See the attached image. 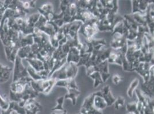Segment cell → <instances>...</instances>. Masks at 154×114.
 I'll return each instance as SVG.
<instances>
[{"instance_id":"1","label":"cell","mask_w":154,"mask_h":114,"mask_svg":"<svg viewBox=\"0 0 154 114\" xmlns=\"http://www.w3.org/2000/svg\"><path fill=\"white\" fill-rule=\"evenodd\" d=\"M97 21V19H94L83 24L78 31V34H82L87 40L94 38V36L98 32Z\"/></svg>"},{"instance_id":"2","label":"cell","mask_w":154,"mask_h":114,"mask_svg":"<svg viewBox=\"0 0 154 114\" xmlns=\"http://www.w3.org/2000/svg\"><path fill=\"white\" fill-rule=\"evenodd\" d=\"M14 63V64L13 70L12 82H17L23 78L29 76L26 67L22 63V59H21L19 57L17 56Z\"/></svg>"},{"instance_id":"3","label":"cell","mask_w":154,"mask_h":114,"mask_svg":"<svg viewBox=\"0 0 154 114\" xmlns=\"http://www.w3.org/2000/svg\"><path fill=\"white\" fill-rule=\"evenodd\" d=\"M127 40L124 35L118 33L113 34V39L110 42V48L115 50H119L127 45Z\"/></svg>"},{"instance_id":"4","label":"cell","mask_w":154,"mask_h":114,"mask_svg":"<svg viewBox=\"0 0 154 114\" xmlns=\"http://www.w3.org/2000/svg\"><path fill=\"white\" fill-rule=\"evenodd\" d=\"M152 3L153 1H132V13L144 14L146 12L149 5Z\"/></svg>"},{"instance_id":"5","label":"cell","mask_w":154,"mask_h":114,"mask_svg":"<svg viewBox=\"0 0 154 114\" xmlns=\"http://www.w3.org/2000/svg\"><path fill=\"white\" fill-rule=\"evenodd\" d=\"M42 106L36 101L35 99H31L27 101L24 106L26 114H37L38 111L42 110Z\"/></svg>"},{"instance_id":"6","label":"cell","mask_w":154,"mask_h":114,"mask_svg":"<svg viewBox=\"0 0 154 114\" xmlns=\"http://www.w3.org/2000/svg\"><path fill=\"white\" fill-rule=\"evenodd\" d=\"M100 91L102 93L103 98L106 103L107 106H110L113 104L116 98L112 94L109 85L105 86Z\"/></svg>"},{"instance_id":"7","label":"cell","mask_w":154,"mask_h":114,"mask_svg":"<svg viewBox=\"0 0 154 114\" xmlns=\"http://www.w3.org/2000/svg\"><path fill=\"white\" fill-rule=\"evenodd\" d=\"M79 59H80L79 50L75 47H71L66 57L67 63L71 62V63L77 64L79 61Z\"/></svg>"},{"instance_id":"8","label":"cell","mask_w":154,"mask_h":114,"mask_svg":"<svg viewBox=\"0 0 154 114\" xmlns=\"http://www.w3.org/2000/svg\"><path fill=\"white\" fill-rule=\"evenodd\" d=\"M124 54H122L120 50H115L112 49L108 62L109 64H117L118 65H122V57Z\"/></svg>"},{"instance_id":"9","label":"cell","mask_w":154,"mask_h":114,"mask_svg":"<svg viewBox=\"0 0 154 114\" xmlns=\"http://www.w3.org/2000/svg\"><path fill=\"white\" fill-rule=\"evenodd\" d=\"M55 86L60 87H64L66 89H74L78 90V87L75 81V79H66L57 81Z\"/></svg>"},{"instance_id":"10","label":"cell","mask_w":154,"mask_h":114,"mask_svg":"<svg viewBox=\"0 0 154 114\" xmlns=\"http://www.w3.org/2000/svg\"><path fill=\"white\" fill-rule=\"evenodd\" d=\"M12 71V68L0 64V83H1L7 82L9 80Z\"/></svg>"},{"instance_id":"11","label":"cell","mask_w":154,"mask_h":114,"mask_svg":"<svg viewBox=\"0 0 154 114\" xmlns=\"http://www.w3.org/2000/svg\"><path fill=\"white\" fill-rule=\"evenodd\" d=\"M17 44L20 49L27 46H31L33 44V38L32 34L27 36H23V34L20 32L19 38L17 41Z\"/></svg>"},{"instance_id":"12","label":"cell","mask_w":154,"mask_h":114,"mask_svg":"<svg viewBox=\"0 0 154 114\" xmlns=\"http://www.w3.org/2000/svg\"><path fill=\"white\" fill-rule=\"evenodd\" d=\"M112 49L110 47L104 48V47L100 51H98L97 55L96 60L95 61L96 64H98L105 61H107L109 58L110 54L111 53Z\"/></svg>"},{"instance_id":"13","label":"cell","mask_w":154,"mask_h":114,"mask_svg":"<svg viewBox=\"0 0 154 114\" xmlns=\"http://www.w3.org/2000/svg\"><path fill=\"white\" fill-rule=\"evenodd\" d=\"M67 93L64 95V100L70 99L72 105H75L77 103V98L80 95V91L79 90L74 89H69Z\"/></svg>"},{"instance_id":"14","label":"cell","mask_w":154,"mask_h":114,"mask_svg":"<svg viewBox=\"0 0 154 114\" xmlns=\"http://www.w3.org/2000/svg\"><path fill=\"white\" fill-rule=\"evenodd\" d=\"M93 107L97 110L102 111V110L107 107V104L103 97L95 95L93 101Z\"/></svg>"},{"instance_id":"15","label":"cell","mask_w":154,"mask_h":114,"mask_svg":"<svg viewBox=\"0 0 154 114\" xmlns=\"http://www.w3.org/2000/svg\"><path fill=\"white\" fill-rule=\"evenodd\" d=\"M26 60L29 66H31L36 71L39 72L45 70L44 64L38 59H26Z\"/></svg>"},{"instance_id":"16","label":"cell","mask_w":154,"mask_h":114,"mask_svg":"<svg viewBox=\"0 0 154 114\" xmlns=\"http://www.w3.org/2000/svg\"><path fill=\"white\" fill-rule=\"evenodd\" d=\"M31 52V46H27L26 47H23L19 49V50L17 51V56L19 57L21 59H27Z\"/></svg>"},{"instance_id":"17","label":"cell","mask_w":154,"mask_h":114,"mask_svg":"<svg viewBox=\"0 0 154 114\" xmlns=\"http://www.w3.org/2000/svg\"><path fill=\"white\" fill-rule=\"evenodd\" d=\"M40 16V14L38 12L35 13L29 16L26 19V22L27 25L31 27H35V25L36 23L38 22Z\"/></svg>"},{"instance_id":"18","label":"cell","mask_w":154,"mask_h":114,"mask_svg":"<svg viewBox=\"0 0 154 114\" xmlns=\"http://www.w3.org/2000/svg\"><path fill=\"white\" fill-rule=\"evenodd\" d=\"M94 97H95L94 93L91 94L90 95L87 96L85 98V99L84 100L81 108L90 109L91 108L94 107H93V101H94Z\"/></svg>"},{"instance_id":"19","label":"cell","mask_w":154,"mask_h":114,"mask_svg":"<svg viewBox=\"0 0 154 114\" xmlns=\"http://www.w3.org/2000/svg\"><path fill=\"white\" fill-rule=\"evenodd\" d=\"M89 77L94 80L93 86L94 88H97L99 86L100 84L103 83V80L100 73L98 71H96L90 74Z\"/></svg>"},{"instance_id":"20","label":"cell","mask_w":154,"mask_h":114,"mask_svg":"<svg viewBox=\"0 0 154 114\" xmlns=\"http://www.w3.org/2000/svg\"><path fill=\"white\" fill-rule=\"evenodd\" d=\"M26 69H27V72H28V76L30 78H32L33 81H40V80H43V78L39 76L38 73L34 70L32 67L30 66L29 65L26 67Z\"/></svg>"},{"instance_id":"21","label":"cell","mask_w":154,"mask_h":114,"mask_svg":"<svg viewBox=\"0 0 154 114\" xmlns=\"http://www.w3.org/2000/svg\"><path fill=\"white\" fill-rule=\"evenodd\" d=\"M139 83V80L137 78H135L132 81V82L131 83L127 91V95L128 96L129 98H131L133 97L134 92L137 88V87L138 86Z\"/></svg>"},{"instance_id":"22","label":"cell","mask_w":154,"mask_h":114,"mask_svg":"<svg viewBox=\"0 0 154 114\" xmlns=\"http://www.w3.org/2000/svg\"><path fill=\"white\" fill-rule=\"evenodd\" d=\"M42 81L43 80H40L38 81H32L31 82L29 83L32 89L38 94L43 93V90L42 88Z\"/></svg>"},{"instance_id":"23","label":"cell","mask_w":154,"mask_h":114,"mask_svg":"<svg viewBox=\"0 0 154 114\" xmlns=\"http://www.w3.org/2000/svg\"><path fill=\"white\" fill-rule=\"evenodd\" d=\"M124 23L123 20V21H119L114 26L112 32H113V34L115 33H118L121 35H124Z\"/></svg>"},{"instance_id":"24","label":"cell","mask_w":154,"mask_h":114,"mask_svg":"<svg viewBox=\"0 0 154 114\" xmlns=\"http://www.w3.org/2000/svg\"><path fill=\"white\" fill-rule=\"evenodd\" d=\"M91 53H85L84 54L80 55V59L78 62V63L77 64V66L78 67L82 65H86L88 64L90 60V56H91Z\"/></svg>"},{"instance_id":"25","label":"cell","mask_w":154,"mask_h":114,"mask_svg":"<svg viewBox=\"0 0 154 114\" xmlns=\"http://www.w3.org/2000/svg\"><path fill=\"white\" fill-rule=\"evenodd\" d=\"M64 96H59L57 99V105L56 106H55L54 107L52 108V111H64V110H65L63 107V104H64Z\"/></svg>"},{"instance_id":"26","label":"cell","mask_w":154,"mask_h":114,"mask_svg":"<svg viewBox=\"0 0 154 114\" xmlns=\"http://www.w3.org/2000/svg\"><path fill=\"white\" fill-rule=\"evenodd\" d=\"M9 93H10V96H9L10 101L19 103L20 101L22 100V94L15 93L11 90L9 91Z\"/></svg>"},{"instance_id":"27","label":"cell","mask_w":154,"mask_h":114,"mask_svg":"<svg viewBox=\"0 0 154 114\" xmlns=\"http://www.w3.org/2000/svg\"><path fill=\"white\" fill-rule=\"evenodd\" d=\"M116 110H119L125 105V99L122 96H118L113 104Z\"/></svg>"},{"instance_id":"28","label":"cell","mask_w":154,"mask_h":114,"mask_svg":"<svg viewBox=\"0 0 154 114\" xmlns=\"http://www.w3.org/2000/svg\"><path fill=\"white\" fill-rule=\"evenodd\" d=\"M13 110L17 114H26L24 107L20 106L18 103L16 102H13Z\"/></svg>"},{"instance_id":"29","label":"cell","mask_w":154,"mask_h":114,"mask_svg":"<svg viewBox=\"0 0 154 114\" xmlns=\"http://www.w3.org/2000/svg\"><path fill=\"white\" fill-rule=\"evenodd\" d=\"M22 5L23 7L27 10H29L30 8H34L36 6L35 1H22Z\"/></svg>"},{"instance_id":"30","label":"cell","mask_w":154,"mask_h":114,"mask_svg":"<svg viewBox=\"0 0 154 114\" xmlns=\"http://www.w3.org/2000/svg\"><path fill=\"white\" fill-rule=\"evenodd\" d=\"M123 70L125 71H131V66L130 64L127 60L125 55L123 56L122 57V65Z\"/></svg>"},{"instance_id":"31","label":"cell","mask_w":154,"mask_h":114,"mask_svg":"<svg viewBox=\"0 0 154 114\" xmlns=\"http://www.w3.org/2000/svg\"><path fill=\"white\" fill-rule=\"evenodd\" d=\"M47 22H48V21H47V19H45V17L43 16L40 14V17L38 19V22L36 23V24L35 25V27L38 28V27H40L41 26L45 25Z\"/></svg>"},{"instance_id":"32","label":"cell","mask_w":154,"mask_h":114,"mask_svg":"<svg viewBox=\"0 0 154 114\" xmlns=\"http://www.w3.org/2000/svg\"><path fill=\"white\" fill-rule=\"evenodd\" d=\"M126 108L128 113L136 111H137V101L127 103L126 104Z\"/></svg>"},{"instance_id":"33","label":"cell","mask_w":154,"mask_h":114,"mask_svg":"<svg viewBox=\"0 0 154 114\" xmlns=\"http://www.w3.org/2000/svg\"><path fill=\"white\" fill-rule=\"evenodd\" d=\"M9 102L5 100L1 95H0V107L1 110H7L9 107Z\"/></svg>"},{"instance_id":"34","label":"cell","mask_w":154,"mask_h":114,"mask_svg":"<svg viewBox=\"0 0 154 114\" xmlns=\"http://www.w3.org/2000/svg\"><path fill=\"white\" fill-rule=\"evenodd\" d=\"M122 78L120 76L119 74H116L115 75H113L112 78V82L115 84V85H118L122 81Z\"/></svg>"},{"instance_id":"35","label":"cell","mask_w":154,"mask_h":114,"mask_svg":"<svg viewBox=\"0 0 154 114\" xmlns=\"http://www.w3.org/2000/svg\"><path fill=\"white\" fill-rule=\"evenodd\" d=\"M13 111V102L9 101V105L7 110H1V114H12Z\"/></svg>"},{"instance_id":"36","label":"cell","mask_w":154,"mask_h":114,"mask_svg":"<svg viewBox=\"0 0 154 114\" xmlns=\"http://www.w3.org/2000/svg\"><path fill=\"white\" fill-rule=\"evenodd\" d=\"M101 78L103 80V83L106 82V81L109 79L110 76V74L109 73H100Z\"/></svg>"}]
</instances>
